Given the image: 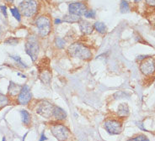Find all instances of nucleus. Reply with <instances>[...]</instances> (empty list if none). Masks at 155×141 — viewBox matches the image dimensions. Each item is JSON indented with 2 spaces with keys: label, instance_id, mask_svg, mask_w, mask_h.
<instances>
[{
  "label": "nucleus",
  "instance_id": "7ed1b4c3",
  "mask_svg": "<svg viewBox=\"0 0 155 141\" xmlns=\"http://www.w3.org/2000/svg\"><path fill=\"white\" fill-rule=\"evenodd\" d=\"M51 131L58 141H66L70 137V131L64 124H54L51 126Z\"/></svg>",
  "mask_w": 155,
  "mask_h": 141
},
{
  "label": "nucleus",
  "instance_id": "423d86ee",
  "mask_svg": "<svg viewBox=\"0 0 155 141\" xmlns=\"http://www.w3.org/2000/svg\"><path fill=\"white\" fill-rule=\"evenodd\" d=\"M36 25L39 30V35L41 37L47 36L51 32L52 25H51V20L46 16L39 17L36 20Z\"/></svg>",
  "mask_w": 155,
  "mask_h": 141
},
{
  "label": "nucleus",
  "instance_id": "2eb2a0df",
  "mask_svg": "<svg viewBox=\"0 0 155 141\" xmlns=\"http://www.w3.org/2000/svg\"><path fill=\"white\" fill-rule=\"evenodd\" d=\"M62 20L67 23H70V24H74V23H79L81 21V17L76 15V14H66L65 16L63 17Z\"/></svg>",
  "mask_w": 155,
  "mask_h": 141
},
{
  "label": "nucleus",
  "instance_id": "b1692460",
  "mask_svg": "<svg viewBox=\"0 0 155 141\" xmlns=\"http://www.w3.org/2000/svg\"><path fill=\"white\" fill-rule=\"evenodd\" d=\"M4 43L7 44H11V45H15L19 43V39H17L15 37H9L7 40H5Z\"/></svg>",
  "mask_w": 155,
  "mask_h": 141
},
{
  "label": "nucleus",
  "instance_id": "0eeeda50",
  "mask_svg": "<svg viewBox=\"0 0 155 141\" xmlns=\"http://www.w3.org/2000/svg\"><path fill=\"white\" fill-rule=\"evenodd\" d=\"M139 69L141 72L143 73L144 76H152L155 73V58L154 57H147L145 59H143L140 66Z\"/></svg>",
  "mask_w": 155,
  "mask_h": 141
},
{
  "label": "nucleus",
  "instance_id": "aec40b11",
  "mask_svg": "<svg viewBox=\"0 0 155 141\" xmlns=\"http://www.w3.org/2000/svg\"><path fill=\"white\" fill-rule=\"evenodd\" d=\"M10 12L12 14L13 17H14V19L17 20L19 22L21 20V14L20 10L17 8H10Z\"/></svg>",
  "mask_w": 155,
  "mask_h": 141
},
{
  "label": "nucleus",
  "instance_id": "393cba45",
  "mask_svg": "<svg viewBox=\"0 0 155 141\" xmlns=\"http://www.w3.org/2000/svg\"><path fill=\"white\" fill-rule=\"evenodd\" d=\"M10 57L12 58L13 60H14V61L15 62H17V64H20L21 66H23V67H27V66L22 61V60H21V58L19 56H10Z\"/></svg>",
  "mask_w": 155,
  "mask_h": 141
},
{
  "label": "nucleus",
  "instance_id": "473e14b6",
  "mask_svg": "<svg viewBox=\"0 0 155 141\" xmlns=\"http://www.w3.org/2000/svg\"><path fill=\"white\" fill-rule=\"evenodd\" d=\"M2 141H6V139H5V137H3V139H2Z\"/></svg>",
  "mask_w": 155,
  "mask_h": 141
},
{
  "label": "nucleus",
  "instance_id": "6ab92c4d",
  "mask_svg": "<svg viewBox=\"0 0 155 141\" xmlns=\"http://www.w3.org/2000/svg\"><path fill=\"white\" fill-rule=\"evenodd\" d=\"M120 9H121V12L122 13L128 12L129 9H130L128 2L125 1V0H122V1L121 2V4H120Z\"/></svg>",
  "mask_w": 155,
  "mask_h": 141
},
{
  "label": "nucleus",
  "instance_id": "72a5a7b5",
  "mask_svg": "<svg viewBox=\"0 0 155 141\" xmlns=\"http://www.w3.org/2000/svg\"><path fill=\"white\" fill-rule=\"evenodd\" d=\"M135 1H136V2H137V1H139V0H135Z\"/></svg>",
  "mask_w": 155,
  "mask_h": 141
},
{
  "label": "nucleus",
  "instance_id": "ddd939ff",
  "mask_svg": "<svg viewBox=\"0 0 155 141\" xmlns=\"http://www.w3.org/2000/svg\"><path fill=\"white\" fill-rule=\"evenodd\" d=\"M22 87L23 86L16 84L14 81H10L8 86V94L12 97H15L17 95H19V93H21V89H22Z\"/></svg>",
  "mask_w": 155,
  "mask_h": 141
},
{
  "label": "nucleus",
  "instance_id": "20e7f679",
  "mask_svg": "<svg viewBox=\"0 0 155 141\" xmlns=\"http://www.w3.org/2000/svg\"><path fill=\"white\" fill-rule=\"evenodd\" d=\"M20 12L25 17H32L37 11L36 0H23L20 4Z\"/></svg>",
  "mask_w": 155,
  "mask_h": 141
},
{
  "label": "nucleus",
  "instance_id": "dca6fc26",
  "mask_svg": "<svg viewBox=\"0 0 155 141\" xmlns=\"http://www.w3.org/2000/svg\"><path fill=\"white\" fill-rule=\"evenodd\" d=\"M22 122L25 125H29L30 123V114L26 110H21V111Z\"/></svg>",
  "mask_w": 155,
  "mask_h": 141
},
{
  "label": "nucleus",
  "instance_id": "5701e85b",
  "mask_svg": "<svg viewBox=\"0 0 155 141\" xmlns=\"http://www.w3.org/2000/svg\"><path fill=\"white\" fill-rule=\"evenodd\" d=\"M127 141H149V139H148L145 135H143V134H139V135L136 136V137L127 139Z\"/></svg>",
  "mask_w": 155,
  "mask_h": 141
},
{
  "label": "nucleus",
  "instance_id": "f3484780",
  "mask_svg": "<svg viewBox=\"0 0 155 141\" xmlns=\"http://www.w3.org/2000/svg\"><path fill=\"white\" fill-rule=\"evenodd\" d=\"M94 29H96V31L100 34H105L106 32V24L102 22H96L94 24Z\"/></svg>",
  "mask_w": 155,
  "mask_h": 141
},
{
  "label": "nucleus",
  "instance_id": "6e6552de",
  "mask_svg": "<svg viewBox=\"0 0 155 141\" xmlns=\"http://www.w3.org/2000/svg\"><path fill=\"white\" fill-rule=\"evenodd\" d=\"M55 105L52 104L47 101H41L36 108V113L46 118H52L53 110Z\"/></svg>",
  "mask_w": 155,
  "mask_h": 141
},
{
  "label": "nucleus",
  "instance_id": "f03ea898",
  "mask_svg": "<svg viewBox=\"0 0 155 141\" xmlns=\"http://www.w3.org/2000/svg\"><path fill=\"white\" fill-rule=\"evenodd\" d=\"M25 52L31 58L32 61H36L39 54V42L35 36H30L25 43Z\"/></svg>",
  "mask_w": 155,
  "mask_h": 141
},
{
  "label": "nucleus",
  "instance_id": "a211bd4d",
  "mask_svg": "<svg viewBox=\"0 0 155 141\" xmlns=\"http://www.w3.org/2000/svg\"><path fill=\"white\" fill-rule=\"evenodd\" d=\"M51 78H52V75H51V73H50L48 71H45L44 72L41 74V81H42L44 83H46V84H49Z\"/></svg>",
  "mask_w": 155,
  "mask_h": 141
},
{
  "label": "nucleus",
  "instance_id": "c756f323",
  "mask_svg": "<svg viewBox=\"0 0 155 141\" xmlns=\"http://www.w3.org/2000/svg\"><path fill=\"white\" fill-rule=\"evenodd\" d=\"M62 20H59V19H56L55 20V21H54V24H61Z\"/></svg>",
  "mask_w": 155,
  "mask_h": 141
},
{
  "label": "nucleus",
  "instance_id": "9b49d317",
  "mask_svg": "<svg viewBox=\"0 0 155 141\" xmlns=\"http://www.w3.org/2000/svg\"><path fill=\"white\" fill-rule=\"evenodd\" d=\"M79 29L81 32L84 35H90L94 30V25L91 24V23L86 21V20H82L79 22Z\"/></svg>",
  "mask_w": 155,
  "mask_h": 141
},
{
  "label": "nucleus",
  "instance_id": "1a4fd4ad",
  "mask_svg": "<svg viewBox=\"0 0 155 141\" xmlns=\"http://www.w3.org/2000/svg\"><path fill=\"white\" fill-rule=\"evenodd\" d=\"M32 98V94L30 92V89L27 85H24L22 87L21 93L18 95V103L21 105L28 104Z\"/></svg>",
  "mask_w": 155,
  "mask_h": 141
},
{
  "label": "nucleus",
  "instance_id": "9d476101",
  "mask_svg": "<svg viewBox=\"0 0 155 141\" xmlns=\"http://www.w3.org/2000/svg\"><path fill=\"white\" fill-rule=\"evenodd\" d=\"M68 10H69V14L80 16V15H84L88 9H87V6L84 3L77 2V3L70 4L68 6Z\"/></svg>",
  "mask_w": 155,
  "mask_h": 141
},
{
  "label": "nucleus",
  "instance_id": "4468645a",
  "mask_svg": "<svg viewBox=\"0 0 155 141\" xmlns=\"http://www.w3.org/2000/svg\"><path fill=\"white\" fill-rule=\"evenodd\" d=\"M117 115L119 118H126L129 115V108L127 103H121L117 109Z\"/></svg>",
  "mask_w": 155,
  "mask_h": 141
},
{
  "label": "nucleus",
  "instance_id": "f704fd0d",
  "mask_svg": "<svg viewBox=\"0 0 155 141\" xmlns=\"http://www.w3.org/2000/svg\"><path fill=\"white\" fill-rule=\"evenodd\" d=\"M0 70H1V68H0Z\"/></svg>",
  "mask_w": 155,
  "mask_h": 141
},
{
  "label": "nucleus",
  "instance_id": "bb28decb",
  "mask_svg": "<svg viewBox=\"0 0 155 141\" xmlns=\"http://www.w3.org/2000/svg\"><path fill=\"white\" fill-rule=\"evenodd\" d=\"M0 9H1V12H2V14H4V16L5 17V18H7L8 14H7V8H6V6L2 5V6L0 7Z\"/></svg>",
  "mask_w": 155,
  "mask_h": 141
},
{
  "label": "nucleus",
  "instance_id": "cd10ccee",
  "mask_svg": "<svg viewBox=\"0 0 155 141\" xmlns=\"http://www.w3.org/2000/svg\"><path fill=\"white\" fill-rule=\"evenodd\" d=\"M145 1H146V4H148L149 6L155 7V0H145Z\"/></svg>",
  "mask_w": 155,
  "mask_h": 141
},
{
  "label": "nucleus",
  "instance_id": "f8f14e48",
  "mask_svg": "<svg viewBox=\"0 0 155 141\" xmlns=\"http://www.w3.org/2000/svg\"><path fill=\"white\" fill-rule=\"evenodd\" d=\"M52 118H54L57 121H62L67 118V113L62 109L57 107V106H55L54 110H53Z\"/></svg>",
  "mask_w": 155,
  "mask_h": 141
},
{
  "label": "nucleus",
  "instance_id": "c85d7f7f",
  "mask_svg": "<svg viewBox=\"0 0 155 141\" xmlns=\"http://www.w3.org/2000/svg\"><path fill=\"white\" fill-rule=\"evenodd\" d=\"M46 140H47V138L46 137L45 133H44V132H42L41 134V138H40V141H46Z\"/></svg>",
  "mask_w": 155,
  "mask_h": 141
},
{
  "label": "nucleus",
  "instance_id": "39448f33",
  "mask_svg": "<svg viewBox=\"0 0 155 141\" xmlns=\"http://www.w3.org/2000/svg\"><path fill=\"white\" fill-rule=\"evenodd\" d=\"M103 126L110 134H120L122 130V123L116 118H107L103 123Z\"/></svg>",
  "mask_w": 155,
  "mask_h": 141
},
{
  "label": "nucleus",
  "instance_id": "7c9ffc66",
  "mask_svg": "<svg viewBox=\"0 0 155 141\" xmlns=\"http://www.w3.org/2000/svg\"><path fill=\"white\" fill-rule=\"evenodd\" d=\"M17 75H18V76H21V77H23V78H25V77H26L25 76V75H22V74H21V73H20V72L17 73Z\"/></svg>",
  "mask_w": 155,
  "mask_h": 141
},
{
  "label": "nucleus",
  "instance_id": "2f4dec72",
  "mask_svg": "<svg viewBox=\"0 0 155 141\" xmlns=\"http://www.w3.org/2000/svg\"><path fill=\"white\" fill-rule=\"evenodd\" d=\"M7 2H8V3H13L14 2V0H6Z\"/></svg>",
  "mask_w": 155,
  "mask_h": 141
},
{
  "label": "nucleus",
  "instance_id": "f257e3e1",
  "mask_svg": "<svg viewBox=\"0 0 155 141\" xmlns=\"http://www.w3.org/2000/svg\"><path fill=\"white\" fill-rule=\"evenodd\" d=\"M68 54L71 57L80 60H90L92 57V52L90 49L81 43H74L70 44L68 48Z\"/></svg>",
  "mask_w": 155,
  "mask_h": 141
},
{
  "label": "nucleus",
  "instance_id": "a878e982",
  "mask_svg": "<svg viewBox=\"0 0 155 141\" xmlns=\"http://www.w3.org/2000/svg\"><path fill=\"white\" fill-rule=\"evenodd\" d=\"M95 14H96V13H95L94 10L88 9L84 15L86 18H88V19H94V18H95Z\"/></svg>",
  "mask_w": 155,
  "mask_h": 141
},
{
  "label": "nucleus",
  "instance_id": "4be33fe9",
  "mask_svg": "<svg viewBox=\"0 0 155 141\" xmlns=\"http://www.w3.org/2000/svg\"><path fill=\"white\" fill-rule=\"evenodd\" d=\"M55 44H56V46H57V48H64V46H65V40L60 38V37H57L56 40H55Z\"/></svg>",
  "mask_w": 155,
  "mask_h": 141
},
{
  "label": "nucleus",
  "instance_id": "412c9836",
  "mask_svg": "<svg viewBox=\"0 0 155 141\" xmlns=\"http://www.w3.org/2000/svg\"><path fill=\"white\" fill-rule=\"evenodd\" d=\"M8 98L5 95H4L3 93H0V109L4 108L5 106H7L8 104Z\"/></svg>",
  "mask_w": 155,
  "mask_h": 141
}]
</instances>
